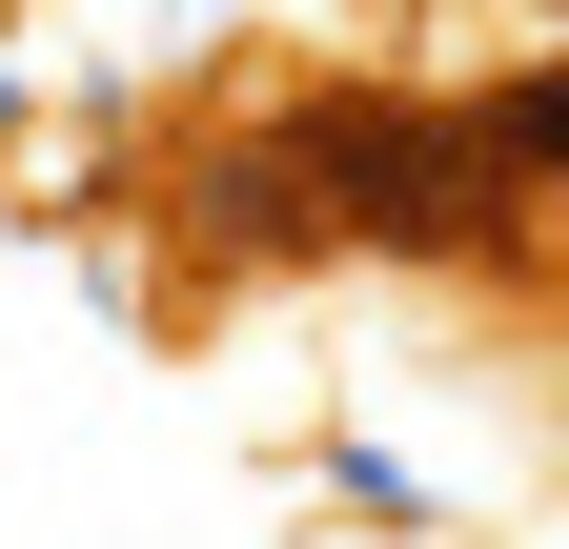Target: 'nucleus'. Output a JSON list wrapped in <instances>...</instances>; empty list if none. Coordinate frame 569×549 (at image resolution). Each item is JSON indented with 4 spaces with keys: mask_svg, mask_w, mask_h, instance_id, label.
<instances>
[{
    "mask_svg": "<svg viewBox=\"0 0 569 549\" xmlns=\"http://www.w3.org/2000/svg\"><path fill=\"white\" fill-rule=\"evenodd\" d=\"M284 549H509V529H488V509H387V489L326 468V509H284Z\"/></svg>",
    "mask_w": 569,
    "mask_h": 549,
    "instance_id": "f257e3e1",
    "label": "nucleus"
}]
</instances>
